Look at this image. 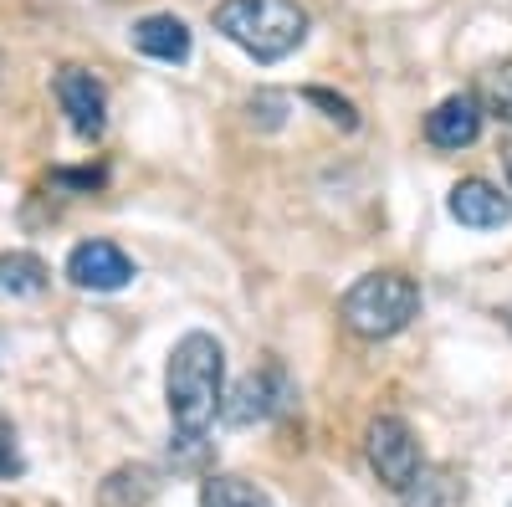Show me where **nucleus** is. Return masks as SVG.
Returning <instances> with one entry per match:
<instances>
[{
  "instance_id": "f3484780",
  "label": "nucleus",
  "mask_w": 512,
  "mask_h": 507,
  "mask_svg": "<svg viewBox=\"0 0 512 507\" xmlns=\"http://www.w3.org/2000/svg\"><path fill=\"white\" fill-rule=\"evenodd\" d=\"M26 472V456H21V436L11 426V415H0V482H16Z\"/></svg>"
},
{
  "instance_id": "4be33fe9",
  "label": "nucleus",
  "mask_w": 512,
  "mask_h": 507,
  "mask_svg": "<svg viewBox=\"0 0 512 507\" xmlns=\"http://www.w3.org/2000/svg\"><path fill=\"white\" fill-rule=\"evenodd\" d=\"M507 323H512V313H507Z\"/></svg>"
},
{
  "instance_id": "f257e3e1",
  "label": "nucleus",
  "mask_w": 512,
  "mask_h": 507,
  "mask_svg": "<svg viewBox=\"0 0 512 507\" xmlns=\"http://www.w3.org/2000/svg\"><path fill=\"white\" fill-rule=\"evenodd\" d=\"M221 385H226V344L216 333H185L164 364V405L175 441H205L210 420L221 415Z\"/></svg>"
},
{
  "instance_id": "a211bd4d",
  "label": "nucleus",
  "mask_w": 512,
  "mask_h": 507,
  "mask_svg": "<svg viewBox=\"0 0 512 507\" xmlns=\"http://www.w3.org/2000/svg\"><path fill=\"white\" fill-rule=\"evenodd\" d=\"M246 108H251V123H262V129H282V118H287V98L282 93H267V88L256 93Z\"/></svg>"
},
{
  "instance_id": "1a4fd4ad",
  "label": "nucleus",
  "mask_w": 512,
  "mask_h": 507,
  "mask_svg": "<svg viewBox=\"0 0 512 507\" xmlns=\"http://www.w3.org/2000/svg\"><path fill=\"white\" fill-rule=\"evenodd\" d=\"M446 210H451V221H461L466 231H497V226L512 221V200H507L492 180H477V175L451 185Z\"/></svg>"
},
{
  "instance_id": "7ed1b4c3",
  "label": "nucleus",
  "mask_w": 512,
  "mask_h": 507,
  "mask_svg": "<svg viewBox=\"0 0 512 507\" xmlns=\"http://www.w3.org/2000/svg\"><path fill=\"white\" fill-rule=\"evenodd\" d=\"M344 323L359 338H395L400 328H410V318L420 313V287L405 272H364L344 303H338Z\"/></svg>"
},
{
  "instance_id": "aec40b11",
  "label": "nucleus",
  "mask_w": 512,
  "mask_h": 507,
  "mask_svg": "<svg viewBox=\"0 0 512 507\" xmlns=\"http://www.w3.org/2000/svg\"><path fill=\"white\" fill-rule=\"evenodd\" d=\"M507 185H512V149H507Z\"/></svg>"
},
{
  "instance_id": "0eeeda50",
  "label": "nucleus",
  "mask_w": 512,
  "mask_h": 507,
  "mask_svg": "<svg viewBox=\"0 0 512 507\" xmlns=\"http://www.w3.org/2000/svg\"><path fill=\"white\" fill-rule=\"evenodd\" d=\"M52 88H57V103H62L67 123L82 139H98L108 129V93L88 67H62Z\"/></svg>"
},
{
  "instance_id": "f8f14e48",
  "label": "nucleus",
  "mask_w": 512,
  "mask_h": 507,
  "mask_svg": "<svg viewBox=\"0 0 512 507\" xmlns=\"http://www.w3.org/2000/svg\"><path fill=\"white\" fill-rule=\"evenodd\" d=\"M405 507H456L461 502V482L446 467H420V477L400 492Z\"/></svg>"
},
{
  "instance_id": "20e7f679",
  "label": "nucleus",
  "mask_w": 512,
  "mask_h": 507,
  "mask_svg": "<svg viewBox=\"0 0 512 507\" xmlns=\"http://www.w3.org/2000/svg\"><path fill=\"white\" fill-rule=\"evenodd\" d=\"M364 451H369L374 477L390 492H405L420 477V446H415V431L400 415H379L369 426V436H364Z\"/></svg>"
},
{
  "instance_id": "6e6552de",
  "label": "nucleus",
  "mask_w": 512,
  "mask_h": 507,
  "mask_svg": "<svg viewBox=\"0 0 512 507\" xmlns=\"http://www.w3.org/2000/svg\"><path fill=\"white\" fill-rule=\"evenodd\" d=\"M482 118H487V108L477 93H451L425 113V139L436 149H472L482 139Z\"/></svg>"
},
{
  "instance_id": "6ab92c4d",
  "label": "nucleus",
  "mask_w": 512,
  "mask_h": 507,
  "mask_svg": "<svg viewBox=\"0 0 512 507\" xmlns=\"http://www.w3.org/2000/svg\"><path fill=\"white\" fill-rule=\"evenodd\" d=\"M52 180L67 185V190H98L103 185V169H57Z\"/></svg>"
},
{
  "instance_id": "423d86ee",
  "label": "nucleus",
  "mask_w": 512,
  "mask_h": 507,
  "mask_svg": "<svg viewBox=\"0 0 512 507\" xmlns=\"http://www.w3.org/2000/svg\"><path fill=\"white\" fill-rule=\"evenodd\" d=\"M134 277H139V267L113 241H77L67 251V282L82 292H123Z\"/></svg>"
},
{
  "instance_id": "f03ea898",
  "label": "nucleus",
  "mask_w": 512,
  "mask_h": 507,
  "mask_svg": "<svg viewBox=\"0 0 512 507\" xmlns=\"http://www.w3.org/2000/svg\"><path fill=\"white\" fill-rule=\"evenodd\" d=\"M210 26L251 62H282L308 41V11L297 0H221Z\"/></svg>"
},
{
  "instance_id": "412c9836",
  "label": "nucleus",
  "mask_w": 512,
  "mask_h": 507,
  "mask_svg": "<svg viewBox=\"0 0 512 507\" xmlns=\"http://www.w3.org/2000/svg\"><path fill=\"white\" fill-rule=\"evenodd\" d=\"M0 354H6V338H0Z\"/></svg>"
},
{
  "instance_id": "39448f33",
  "label": "nucleus",
  "mask_w": 512,
  "mask_h": 507,
  "mask_svg": "<svg viewBox=\"0 0 512 507\" xmlns=\"http://www.w3.org/2000/svg\"><path fill=\"white\" fill-rule=\"evenodd\" d=\"M292 400V379L282 364H262L236 379V390L221 400V420L226 426H256V420H272L282 405Z\"/></svg>"
},
{
  "instance_id": "ddd939ff",
  "label": "nucleus",
  "mask_w": 512,
  "mask_h": 507,
  "mask_svg": "<svg viewBox=\"0 0 512 507\" xmlns=\"http://www.w3.org/2000/svg\"><path fill=\"white\" fill-rule=\"evenodd\" d=\"M200 507H272L262 487H251L246 477H216L210 472L200 482Z\"/></svg>"
},
{
  "instance_id": "9d476101",
  "label": "nucleus",
  "mask_w": 512,
  "mask_h": 507,
  "mask_svg": "<svg viewBox=\"0 0 512 507\" xmlns=\"http://www.w3.org/2000/svg\"><path fill=\"white\" fill-rule=\"evenodd\" d=\"M128 41H134V52H144V57H154V62H190V47H195L190 26H185L180 16H169V11L134 21Z\"/></svg>"
},
{
  "instance_id": "2eb2a0df",
  "label": "nucleus",
  "mask_w": 512,
  "mask_h": 507,
  "mask_svg": "<svg viewBox=\"0 0 512 507\" xmlns=\"http://www.w3.org/2000/svg\"><path fill=\"white\" fill-rule=\"evenodd\" d=\"M482 108L492 113V118H502L507 129H512V62H492L487 72H482Z\"/></svg>"
},
{
  "instance_id": "dca6fc26",
  "label": "nucleus",
  "mask_w": 512,
  "mask_h": 507,
  "mask_svg": "<svg viewBox=\"0 0 512 507\" xmlns=\"http://www.w3.org/2000/svg\"><path fill=\"white\" fill-rule=\"evenodd\" d=\"M303 103H313V108H323V118L328 123H338V129H359V108L349 103V98H338V93H328V88H303Z\"/></svg>"
},
{
  "instance_id": "4468645a",
  "label": "nucleus",
  "mask_w": 512,
  "mask_h": 507,
  "mask_svg": "<svg viewBox=\"0 0 512 507\" xmlns=\"http://www.w3.org/2000/svg\"><path fill=\"white\" fill-rule=\"evenodd\" d=\"M103 507H144L154 497V472L149 467H118L108 482H103Z\"/></svg>"
},
{
  "instance_id": "9b49d317",
  "label": "nucleus",
  "mask_w": 512,
  "mask_h": 507,
  "mask_svg": "<svg viewBox=\"0 0 512 507\" xmlns=\"http://www.w3.org/2000/svg\"><path fill=\"white\" fill-rule=\"evenodd\" d=\"M47 287V262L36 251H0V298H36Z\"/></svg>"
}]
</instances>
